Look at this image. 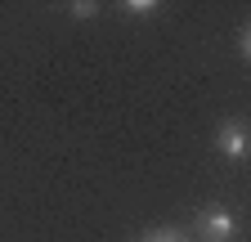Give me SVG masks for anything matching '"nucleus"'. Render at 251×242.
Instances as JSON below:
<instances>
[{
	"label": "nucleus",
	"instance_id": "f03ea898",
	"mask_svg": "<svg viewBox=\"0 0 251 242\" xmlns=\"http://www.w3.org/2000/svg\"><path fill=\"white\" fill-rule=\"evenodd\" d=\"M198 233H202L206 242H233V233H238V220H233V211H225V206H211V211H202Z\"/></svg>",
	"mask_w": 251,
	"mask_h": 242
},
{
	"label": "nucleus",
	"instance_id": "20e7f679",
	"mask_svg": "<svg viewBox=\"0 0 251 242\" xmlns=\"http://www.w3.org/2000/svg\"><path fill=\"white\" fill-rule=\"evenodd\" d=\"M242 49H247V58H251V27H247V36H242Z\"/></svg>",
	"mask_w": 251,
	"mask_h": 242
},
{
	"label": "nucleus",
	"instance_id": "f257e3e1",
	"mask_svg": "<svg viewBox=\"0 0 251 242\" xmlns=\"http://www.w3.org/2000/svg\"><path fill=\"white\" fill-rule=\"evenodd\" d=\"M215 148H220L229 162H242V157L251 153V130H247V121H225L220 135H215Z\"/></svg>",
	"mask_w": 251,
	"mask_h": 242
},
{
	"label": "nucleus",
	"instance_id": "7ed1b4c3",
	"mask_svg": "<svg viewBox=\"0 0 251 242\" xmlns=\"http://www.w3.org/2000/svg\"><path fill=\"white\" fill-rule=\"evenodd\" d=\"M144 242H184V238H175V233H152V238H144Z\"/></svg>",
	"mask_w": 251,
	"mask_h": 242
}]
</instances>
